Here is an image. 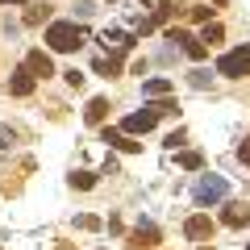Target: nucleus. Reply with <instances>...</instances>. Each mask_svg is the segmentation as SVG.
<instances>
[{
  "instance_id": "obj_19",
  "label": "nucleus",
  "mask_w": 250,
  "mask_h": 250,
  "mask_svg": "<svg viewBox=\"0 0 250 250\" xmlns=\"http://www.w3.org/2000/svg\"><path fill=\"white\" fill-rule=\"evenodd\" d=\"M192 21L208 25V21H213V9H208V4H192Z\"/></svg>"
},
{
  "instance_id": "obj_24",
  "label": "nucleus",
  "mask_w": 250,
  "mask_h": 250,
  "mask_svg": "<svg viewBox=\"0 0 250 250\" xmlns=\"http://www.w3.org/2000/svg\"><path fill=\"white\" fill-rule=\"evenodd\" d=\"M75 225H80V229H100L96 217H75Z\"/></svg>"
},
{
  "instance_id": "obj_4",
  "label": "nucleus",
  "mask_w": 250,
  "mask_h": 250,
  "mask_svg": "<svg viewBox=\"0 0 250 250\" xmlns=\"http://www.w3.org/2000/svg\"><path fill=\"white\" fill-rule=\"evenodd\" d=\"M213 233H217V221L208 213H192L184 221V238L188 242H213Z\"/></svg>"
},
{
  "instance_id": "obj_21",
  "label": "nucleus",
  "mask_w": 250,
  "mask_h": 250,
  "mask_svg": "<svg viewBox=\"0 0 250 250\" xmlns=\"http://www.w3.org/2000/svg\"><path fill=\"white\" fill-rule=\"evenodd\" d=\"M62 80L71 83V88H83V71H75V67H71V71H62Z\"/></svg>"
},
{
  "instance_id": "obj_25",
  "label": "nucleus",
  "mask_w": 250,
  "mask_h": 250,
  "mask_svg": "<svg viewBox=\"0 0 250 250\" xmlns=\"http://www.w3.org/2000/svg\"><path fill=\"white\" fill-rule=\"evenodd\" d=\"M167 146L175 150V146H184V129H175V134H167Z\"/></svg>"
},
{
  "instance_id": "obj_13",
  "label": "nucleus",
  "mask_w": 250,
  "mask_h": 250,
  "mask_svg": "<svg viewBox=\"0 0 250 250\" xmlns=\"http://www.w3.org/2000/svg\"><path fill=\"white\" fill-rule=\"evenodd\" d=\"M171 88H175L171 80H146V83H142V96H150V100H163V96H171Z\"/></svg>"
},
{
  "instance_id": "obj_18",
  "label": "nucleus",
  "mask_w": 250,
  "mask_h": 250,
  "mask_svg": "<svg viewBox=\"0 0 250 250\" xmlns=\"http://www.w3.org/2000/svg\"><path fill=\"white\" fill-rule=\"evenodd\" d=\"M200 163H205V159H200L196 150H184V154H179V167H188V171H196Z\"/></svg>"
},
{
  "instance_id": "obj_26",
  "label": "nucleus",
  "mask_w": 250,
  "mask_h": 250,
  "mask_svg": "<svg viewBox=\"0 0 250 250\" xmlns=\"http://www.w3.org/2000/svg\"><path fill=\"white\" fill-rule=\"evenodd\" d=\"M13 138H17L13 129H0V150H4V146H13Z\"/></svg>"
},
{
  "instance_id": "obj_6",
  "label": "nucleus",
  "mask_w": 250,
  "mask_h": 250,
  "mask_svg": "<svg viewBox=\"0 0 250 250\" xmlns=\"http://www.w3.org/2000/svg\"><path fill=\"white\" fill-rule=\"evenodd\" d=\"M34 88H38V80L29 75V67L21 62L17 71L9 75V96H17V100H25V96H34Z\"/></svg>"
},
{
  "instance_id": "obj_23",
  "label": "nucleus",
  "mask_w": 250,
  "mask_h": 250,
  "mask_svg": "<svg viewBox=\"0 0 250 250\" xmlns=\"http://www.w3.org/2000/svg\"><path fill=\"white\" fill-rule=\"evenodd\" d=\"M205 83H213V75L208 71H192V88H205Z\"/></svg>"
},
{
  "instance_id": "obj_22",
  "label": "nucleus",
  "mask_w": 250,
  "mask_h": 250,
  "mask_svg": "<svg viewBox=\"0 0 250 250\" xmlns=\"http://www.w3.org/2000/svg\"><path fill=\"white\" fill-rule=\"evenodd\" d=\"M238 163H246V167H250V138H242V142H238Z\"/></svg>"
},
{
  "instance_id": "obj_10",
  "label": "nucleus",
  "mask_w": 250,
  "mask_h": 250,
  "mask_svg": "<svg viewBox=\"0 0 250 250\" xmlns=\"http://www.w3.org/2000/svg\"><path fill=\"white\" fill-rule=\"evenodd\" d=\"M129 246H134V250H154V246H159V229H154L150 221H142L134 233H129Z\"/></svg>"
},
{
  "instance_id": "obj_17",
  "label": "nucleus",
  "mask_w": 250,
  "mask_h": 250,
  "mask_svg": "<svg viewBox=\"0 0 250 250\" xmlns=\"http://www.w3.org/2000/svg\"><path fill=\"white\" fill-rule=\"evenodd\" d=\"M184 54H188V59H205V54H208V46L200 42V38H192V42L184 46Z\"/></svg>"
},
{
  "instance_id": "obj_27",
  "label": "nucleus",
  "mask_w": 250,
  "mask_h": 250,
  "mask_svg": "<svg viewBox=\"0 0 250 250\" xmlns=\"http://www.w3.org/2000/svg\"><path fill=\"white\" fill-rule=\"evenodd\" d=\"M0 4H29V0H0Z\"/></svg>"
},
{
  "instance_id": "obj_28",
  "label": "nucleus",
  "mask_w": 250,
  "mask_h": 250,
  "mask_svg": "<svg viewBox=\"0 0 250 250\" xmlns=\"http://www.w3.org/2000/svg\"><path fill=\"white\" fill-rule=\"evenodd\" d=\"M200 250H213V246H200Z\"/></svg>"
},
{
  "instance_id": "obj_16",
  "label": "nucleus",
  "mask_w": 250,
  "mask_h": 250,
  "mask_svg": "<svg viewBox=\"0 0 250 250\" xmlns=\"http://www.w3.org/2000/svg\"><path fill=\"white\" fill-rule=\"evenodd\" d=\"M221 38H225V29L217 25V21H213V25H205V34H200V42H205V46H217Z\"/></svg>"
},
{
  "instance_id": "obj_3",
  "label": "nucleus",
  "mask_w": 250,
  "mask_h": 250,
  "mask_svg": "<svg viewBox=\"0 0 250 250\" xmlns=\"http://www.w3.org/2000/svg\"><path fill=\"white\" fill-rule=\"evenodd\" d=\"M225 192H229V184H225L221 175H205V179L196 184V192H192V196H196L200 208H208V205H217V200H225Z\"/></svg>"
},
{
  "instance_id": "obj_29",
  "label": "nucleus",
  "mask_w": 250,
  "mask_h": 250,
  "mask_svg": "<svg viewBox=\"0 0 250 250\" xmlns=\"http://www.w3.org/2000/svg\"><path fill=\"white\" fill-rule=\"evenodd\" d=\"M246 250H250V246H246Z\"/></svg>"
},
{
  "instance_id": "obj_15",
  "label": "nucleus",
  "mask_w": 250,
  "mask_h": 250,
  "mask_svg": "<svg viewBox=\"0 0 250 250\" xmlns=\"http://www.w3.org/2000/svg\"><path fill=\"white\" fill-rule=\"evenodd\" d=\"M71 188L88 192V188H96V175H92V171H75V175H71Z\"/></svg>"
},
{
  "instance_id": "obj_9",
  "label": "nucleus",
  "mask_w": 250,
  "mask_h": 250,
  "mask_svg": "<svg viewBox=\"0 0 250 250\" xmlns=\"http://www.w3.org/2000/svg\"><path fill=\"white\" fill-rule=\"evenodd\" d=\"M100 142L117 146V150H125V154H138V150H142V142H134V138H129V134H121V129H108V125L100 129Z\"/></svg>"
},
{
  "instance_id": "obj_5",
  "label": "nucleus",
  "mask_w": 250,
  "mask_h": 250,
  "mask_svg": "<svg viewBox=\"0 0 250 250\" xmlns=\"http://www.w3.org/2000/svg\"><path fill=\"white\" fill-rule=\"evenodd\" d=\"M221 225H229V229L250 225V200H225V208H221Z\"/></svg>"
},
{
  "instance_id": "obj_2",
  "label": "nucleus",
  "mask_w": 250,
  "mask_h": 250,
  "mask_svg": "<svg viewBox=\"0 0 250 250\" xmlns=\"http://www.w3.org/2000/svg\"><path fill=\"white\" fill-rule=\"evenodd\" d=\"M217 75H225V80H246L250 75V46L225 50L221 59H217Z\"/></svg>"
},
{
  "instance_id": "obj_1",
  "label": "nucleus",
  "mask_w": 250,
  "mask_h": 250,
  "mask_svg": "<svg viewBox=\"0 0 250 250\" xmlns=\"http://www.w3.org/2000/svg\"><path fill=\"white\" fill-rule=\"evenodd\" d=\"M83 38H88V29L75 25V21H50L42 42L50 46L54 54H71V50H80V46H83Z\"/></svg>"
},
{
  "instance_id": "obj_20",
  "label": "nucleus",
  "mask_w": 250,
  "mask_h": 250,
  "mask_svg": "<svg viewBox=\"0 0 250 250\" xmlns=\"http://www.w3.org/2000/svg\"><path fill=\"white\" fill-rule=\"evenodd\" d=\"M150 108H154V113H159V117H163V113H179V104H175V100H171V96H163V100H154Z\"/></svg>"
},
{
  "instance_id": "obj_12",
  "label": "nucleus",
  "mask_w": 250,
  "mask_h": 250,
  "mask_svg": "<svg viewBox=\"0 0 250 250\" xmlns=\"http://www.w3.org/2000/svg\"><path fill=\"white\" fill-rule=\"evenodd\" d=\"M92 67H96V75H104V80H117V75H121V54H100Z\"/></svg>"
},
{
  "instance_id": "obj_7",
  "label": "nucleus",
  "mask_w": 250,
  "mask_h": 250,
  "mask_svg": "<svg viewBox=\"0 0 250 250\" xmlns=\"http://www.w3.org/2000/svg\"><path fill=\"white\" fill-rule=\"evenodd\" d=\"M154 125H159V113H154V108H142V113H129L121 121V134H146Z\"/></svg>"
},
{
  "instance_id": "obj_14",
  "label": "nucleus",
  "mask_w": 250,
  "mask_h": 250,
  "mask_svg": "<svg viewBox=\"0 0 250 250\" xmlns=\"http://www.w3.org/2000/svg\"><path fill=\"white\" fill-rule=\"evenodd\" d=\"M42 21H50V4H29L25 25H42Z\"/></svg>"
},
{
  "instance_id": "obj_8",
  "label": "nucleus",
  "mask_w": 250,
  "mask_h": 250,
  "mask_svg": "<svg viewBox=\"0 0 250 250\" xmlns=\"http://www.w3.org/2000/svg\"><path fill=\"white\" fill-rule=\"evenodd\" d=\"M25 67H29V75H34L38 83L54 75V62H50V54H46V50H29L25 54Z\"/></svg>"
},
{
  "instance_id": "obj_11",
  "label": "nucleus",
  "mask_w": 250,
  "mask_h": 250,
  "mask_svg": "<svg viewBox=\"0 0 250 250\" xmlns=\"http://www.w3.org/2000/svg\"><path fill=\"white\" fill-rule=\"evenodd\" d=\"M104 117H108V96H92L88 108H83V121H88V125H100Z\"/></svg>"
}]
</instances>
